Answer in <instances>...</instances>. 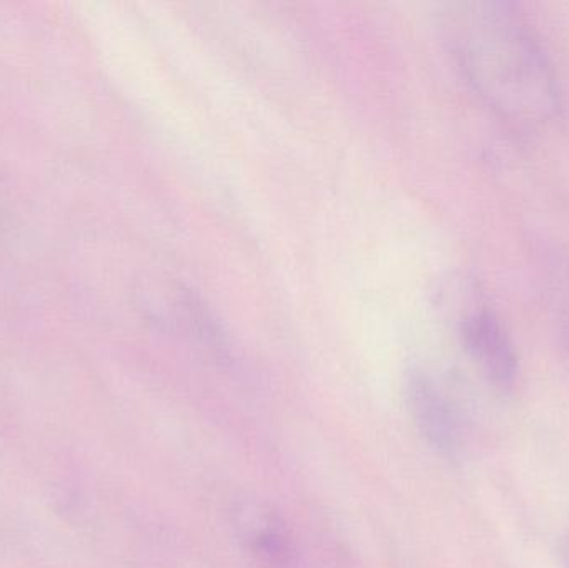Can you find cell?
I'll list each match as a JSON object with an SVG mask.
<instances>
[{
    "label": "cell",
    "instance_id": "obj_5",
    "mask_svg": "<svg viewBox=\"0 0 569 568\" xmlns=\"http://www.w3.org/2000/svg\"><path fill=\"white\" fill-rule=\"evenodd\" d=\"M558 552H560L561 564H563L565 568H569V529L560 540V547H558Z\"/></svg>",
    "mask_w": 569,
    "mask_h": 568
},
{
    "label": "cell",
    "instance_id": "obj_1",
    "mask_svg": "<svg viewBox=\"0 0 569 568\" xmlns=\"http://www.w3.org/2000/svg\"><path fill=\"white\" fill-rule=\"evenodd\" d=\"M453 23L461 69L501 120L533 130L553 119L560 107L557 76L540 40L511 3H465Z\"/></svg>",
    "mask_w": 569,
    "mask_h": 568
},
{
    "label": "cell",
    "instance_id": "obj_2",
    "mask_svg": "<svg viewBox=\"0 0 569 568\" xmlns=\"http://www.w3.org/2000/svg\"><path fill=\"white\" fill-rule=\"evenodd\" d=\"M460 336L468 356L488 380L500 389L513 386L518 356L510 336L493 310L477 306L460 319Z\"/></svg>",
    "mask_w": 569,
    "mask_h": 568
},
{
    "label": "cell",
    "instance_id": "obj_4",
    "mask_svg": "<svg viewBox=\"0 0 569 568\" xmlns=\"http://www.w3.org/2000/svg\"><path fill=\"white\" fill-rule=\"evenodd\" d=\"M237 529L249 549L269 566L283 567L293 557V544L283 520L259 504H242L236 512Z\"/></svg>",
    "mask_w": 569,
    "mask_h": 568
},
{
    "label": "cell",
    "instance_id": "obj_3",
    "mask_svg": "<svg viewBox=\"0 0 569 568\" xmlns=\"http://www.w3.org/2000/svg\"><path fill=\"white\" fill-rule=\"evenodd\" d=\"M408 402L427 442L447 459L460 454L461 434L457 416L443 390L427 373L413 370L407 379Z\"/></svg>",
    "mask_w": 569,
    "mask_h": 568
}]
</instances>
